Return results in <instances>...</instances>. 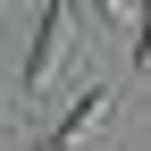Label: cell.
<instances>
[{"instance_id":"cell-3","label":"cell","mask_w":151,"mask_h":151,"mask_svg":"<svg viewBox=\"0 0 151 151\" xmlns=\"http://www.w3.org/2000/svg\"><path fill=\"white\" fill-rule=\"evenodd\" d=\"M25 151H59V143H50V134H34V143H25Z\"/></svg>"},{"instance_id":"cell-1","label":"cell","mask_w":151,"mask_h":151,"mask_svg":"<svg viewBox=\"0 0 151 151\" xmlns=\"http://www.w3.org/2000/svg\"><path fill=\"white\" fill-rule=\"evenodd\" d=\"M67 42H76V9H67V0H50V9L34 17V59H25V76H17V84H25V92H50V84H59Z\"/></svg>"},{"instance_id":"cell-4","label":"cell","mask_w":151,"mask_h":151,"mask_svg":"<svg viewBox=\"0 0 151 151\" xmlns=\"http://www.w3.org/2000/svg\"><path fill=\"white\" fill-rule=\"evenodd\" d=\"M143 101H151V76H143Z\"/></svg>"},{"instance_id":"cell-2","label":"cell","mask_w":151,"mask_h":151,"mask_svg":"<svg viewBox=\"0 0 151 151\" xmlns=\"http://www.w3.org/2000/svg\"><path fill=\"white\" fill-rule=\"evenodd\" d=\"M109 109H118V84H84V92L67 101V118L50 126V143H59V151H92L101 126H109Z\"/></svg>"}]
</instances>
